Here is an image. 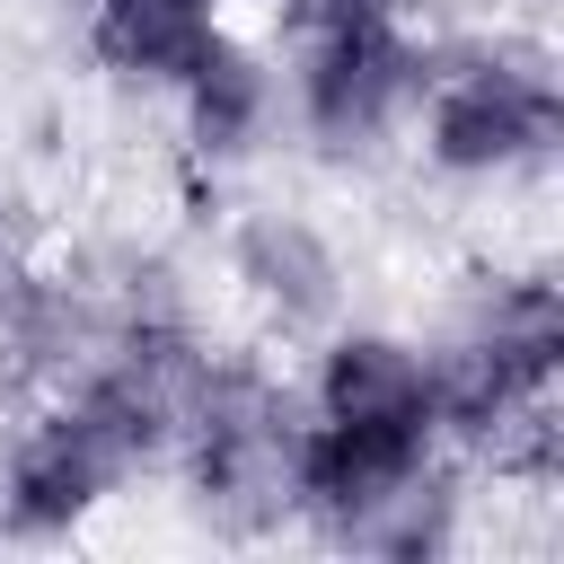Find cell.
Returning <instances> with one entry per match:
<instances>
[{
  "label": "cell",
  "instance_id": "7",
  "mask_svg": "<svg viewBox=\"0 0 564 564\" xmlns=\"http://www.w3.org/2000/svg\"><path fill=\"white\" fill-rule=\"evenodd\" d=\"M176 88L194 97V132H203L212 150H238V132H247L256 106H264V70H256L238 44H220V35H212V53H203Z\"/></svg>",
  "mask_w": 564,
  "mask_h": 564
},
{
  "label": "cell",
  "instance_id": "2",
  "mask_svg": "<svg viewBox=\"0 0 564 564\" xmlns=\"http://www.w3.org/2000/svg\"><path fill=\"white\" fill-rule=\"evenodd\" d=\"M132 432H141V414H132L123 397H97V405H79V414H53V423L18 449V467H9L18 520H26V529H62V520H79V511L115 485Z\"/></svg>",
  "mask_w": 564,
  "mask_h": 564
},
{
  "label": "cell",
  "instance_id": "4",
  "mask_svg": "<svg viewBox=\"0 0 564 564\" xmlns=\"http://www.w3.org/2000/svg\"><path fill=\"white\" fill-rule=\"evenodd\" d=\"M423 441L432 432H414V423H335V414H317V432L300 441L291 476L326 520H370L414 485Z\"/></svg>",
  "mask_w": 564,
  "mask_h": 564
},
{
  "label": "cell",
  "instance_id": "6",
  "mask_svg": "<svg viewBox=\"0 0 564 564\" xmlns=\"http://www.w3.org/2000/svg\"><path fill=\"white\" fill-rule=\"evenodd\" d=\"M88 35L132 79H185L212 53V0H88Z\"/></svg>",
  "mask_w": 564,
  "mask_h": 564
},
{
  "label": "cell",
  "instance_id": "5",
  "mask_svg": "<svg viewBox=\"0 0 564 564\" xmlns=\"http://www.w3.org/2000/svg\"><path fill=\"white\" fill-rule=\"evenodd\" d=\"M317 414H335V423H414V432H432V423H441V388H432V370H423L405 344L352 335V344L326 352Z\"/></svg>",
  "mask_w": 564,
  "mask_h": 564
},
{
  "label": "cell",
  "instance_id": "3",
  "mask_svg": "<svg viewBox=\"0 0 564 564\" xmlns=\"http://www.w3.org/2000/svg\"><path fill=\"white\" fill-rule=\"evenodd\" d=\"M546 132H555V88L511 62H467L432 97V159L441 167H511V159L546 150Z\"/></svg>",
  "mask_w": 564,
  "mask_h": 564
},
{
  "label": "cell",
  "instance_id": "1",
  "mask_svg": "<svg viewBox=\"0 0 564 564\" xmlns=\"http://www.w3.org/2000/svg\"><path fill=\"white\" fill-rule=\"evenodd\" d=\"M300 88H308V123L326 141L370 132L397 106V88H405V44H397L388 9L379 0H326L317 9V35H308Z\"/></svg>",
  "mask_w": 564,
  "mask_h": 564
}]
</instances>
